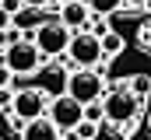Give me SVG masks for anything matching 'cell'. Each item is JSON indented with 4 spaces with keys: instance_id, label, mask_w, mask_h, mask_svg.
<instances>
[{
    "instance_id": "1",
    "label": "cell",
    "mask_w": 151,
    "mask_h": 140,
    "mask_svg": "<svg viewBox=\"0 0 151 140\" xmlns=\"http://www.w3.org/2000/svg\"><path fill=\"white\" fill-rule=\"evenodd\" d=\"M46 105H49V98H46L39 88H14V102H11V109H7V116H11V130L21 133L25 123L46 116Z\"/></svg>"
},
{
    "instance_id": "2",
    "label": "cell",
    "mask_w": 151,
    "mask_h": 140,
    "mask_svg": "<svg viewBox=\"0 0 151 140\" xmlns=\"http://www.w3.org/2000/svg\"><path fill=\"white\" fill-rule=\"evenodd\" d=\"M99 60H102L99 35H91V32H74L70 35V46L63 53V67L67 70H95Z\"/></svg>"
},
{
    "instance_id": "3",
    "label": "cell",
    "mask_w": 151,
    "mask_h": 140,
    "mask_svg": "<svg viewBox=\"0 0 151 140\" xmlns=\"http://www.w3.org/2000/svg\"><path fill=\"white\" fill-rule=\"evenodd\" d=\"M0 63H7V70H11L14 77H32V74L42 67V53L35 49L32 39H18V42H11V46L0 53Z\"/></svg>"
},
{
    "instance_id": "4",
    "label": "cell",
    "mask_w": 151,
    "mask_h": 140,
    "mask_svg": "<svg viewBox=\"0 0 151 140\" xmlns=\"http://www.w3.org/2000/svg\"><path fill=\"white\" fill-rule=\"evenodd\" d=\"M70 28H63L60 25V18H49L46 25H39L35 35H32V42H35V49L42 53V60H56V56H63L67 53V46H70Z\"/></svg>"
},
{
    "instance_id": "5",
    "label": "cell",
    "mask_w": 151,
    "mask_h": 140,
    "mask_svg": "<svg viewBox=\"0 0 151 140\" xmlns=\"http://www.w3.org/2000/svg\"><path fill=\"white\" fill-rule=\"evenodd\" d=\"M141 109H144V102H141L137 95H130L127 88H123V91H106V95H102V116H106L109 123H116V126L137 119Z\"/></svg>"
},
{
    "instance_id": "6",
    "label": "cell",
    "mask_w": 151,
    "mask_h": 140,
    "mask_svg": "<svg viewBox=\"0 0 151 140\" xmlns=\"http://www.w3.org/2000/svg\"><path fill=\"white\" fill-rule=\"evenodd\" d=\"M106 77L99 74V70H70V77H67V95L74 98V102L88 105V102H99L102 95H106Z\"/></svg>"
},
{
    "instance_id": "7",
    "label": "cell",
    "mask_w": 151,
    "mask_h": 140,
    "mask_svg": "<svg viewBox=\"0 0 151 140\" xmlns=\"http://www.w3.org/2000/svg\"><path fill=\"white\" fill-rule=\"evenodd\" d=\"M46 116L53 119V126L60 130V133H70L77 123L84 119V105L74 102L70 95H60V98H49V109H46Z\"/></svg>"
},
{
    "instance_id": "8",
    "label": "cell",
    "mask_w": 151,
    "mask_h": 140,
    "mask_svg": "<svg viewBox=\"0 0 151 140\" xmlns=\"http://www.w3.org/2000/svg\"><path fill=\"white\" fill-rule=\"evenodd\" d=\"M39 74V91L46 95V98H60V95H67V77H70V70L63 67V63H56V60H42V67L35 70Z\"/></svg>"
},
{
    "instance_id": "9",
    "label": "cell",
    "mask_w": 151,
    "mask_h": 140,
    "mask_svg": "<svg viewBox=\"0 0 151 140\" xmlns=\"http://www.w3.org/2000/svg\"><path fill=\"white\" fill-rule=\"evenodd\" d=\"M49 18H56V14H46V7H32V4H25L21 11L11 14V28H18L21 39H32L35 28H39V25H46Z\"/></svg>"
},
{
    "instance_id": "10",
    "label": "cell",
    "mask_w": 151,
    "mask_h": 140,
    "mask_svg": "<svg viewBox=\"0 0 151 140\" xmlns=\"http://www.w3.org/2000/svg\"><path fill=\"white\" fill-rule=\"evenodd\" d=\"M88 4L84 0H67V4H60V11H56V18H60V25L63 28H70V32H84V25H88Z\"/></svg>"
},
{
    "instance_id": "11",
    "label": "cell",
    "mask_w": 151,
    "mask_h": 140,
    "mask_svg": "<svg viewBox=\"0 0 151 140\" xmlns=\"http://www.w3.org/2000/svg\"><path fill=\"white\" fill-rule=\"evenodd\" d=\"M21 140H60V130L53 126L49 116H39V119L21 126Z\"/></svg>"
},
{
    "instance_id": "12",
    "label": "cell",
    "mask_w": 151,
    "mask_h": 140,
    "mask_svg": "<svg viewBox=\"0 0 151 140\" xmlns=\"http://www.w3.org/2000/svg\"><path fill=\"white\" fill-rule=\"evenodd\" d=\"M99 42H102V56H106V60H116V56L123 53V46H127V39H123L119 32H113V28L102 35Z\"/></svg>"
},
{
    "instance_id": "13",
    "label": "cell",
    "mask_w": 151,
    "mask_h": 140,
    "mask_svg": "<svg viewBox=\"0 0 151 140\" xmlns=\"http://www.w3.org/2000/svg\"><path fill=\"white\" fill-rule=\"evenodd\" d=\"M127 91L137 95L141 102H148V95H151V77H148V74H134V77H127Z\"/></svg>"
},
{
    "instance_id": "14",
    "label": "cell",
    "mask_w": 151,
    "mask_h": 140,
    "mask_svg": "<svg viewBox=\"0 0 151 140\" xmlns=\"http://www.w3.org/2000/svg\"><path fill=\"white\" fill-rule=\"evenodd\" d=\"M91 14H102V18H113L116 11L123 7V0H84Z\"/></svg>"
},
{
    "instance_id": "15",
    "label": "cell",
    "mask_w": 151,
    "mask_h": 140,
    "mask_svg": "<svg viewBox=\"0 0 151 140\" xmlns=\"http://www.w3.org/2000/svg\"><path fill=\"white\" fill-rule=\"evenodd\" d=\"M70 137H74V140H99V123H91V119H81L74 130H70Z\"/></svg>"
},
{
    "instance_id": "16",
    "label": "cell",
    "mask_w": 151,
    "mask_h": 140,
    "mask_svg": "<svg viewBox=\"0 0 151 140\" xmlns=\"http://www.w3.org/2000/svg\"><path fill=\"white\" fill-rule=\"evenodd\" d=\"M84 32H91V35H99V39H102V35L109 32V25H106V18H102V14H88V25H84Z\"/></svg>"
},
{
    "instance_id": "17",
    "label": "cell",
    "mask_w": 151,
    "mask_h": 140,
    "mask_svg": "<svg viewBox=\"0 0 151 140\" xmlns=\"http://www.w3.org/2000/svg\"><path fill=\"white\" fill-rule=\"evenodd\" d=\"M84 119H91V123H102V119H106V116H102V98L84 105Z\"/></svg>"
},
{
    "instance_id": "18",
    "label": "cell",
    "mask_w": 151,
    "mask_h": 140,
    "mask_svg": "<svg viewBox=\"0 0 151 140\" xmlns=\"http://www.w3.org/2000/svg\"><path fill=\"white\" fill-rule=\"evenodd\" d=\"M11 102H14V88H0V109L7 112V109H11Z\"/></svg>"
},
{
    "instance_id": "19",
    "label": "cell",
    "mask_w": 151,
    "mask_h": 140,
    "mask_svg": "<svg viewBox=\"0 0 151 140\" xmlns=\"http://www.w3.org/2000/svg\"><path fill=\"white\" fill-rule=\"evenodd\" d=\"M11 133H14V130H11V116L0 109V137H11Z\"/></svg>"
},
{
    "instance_id": "20",
    "label": "cell",
    "mask_w": 151,
    "mask_h": 140,
    "mask_svg": "<svg viewBox=\"0 0 151 140\" xmlns=\"http://www.w3.org/2000/svg\"><path fill=\"white\" fill-rule=\"evenodd\" d=\"M14 84V74L7 70V63H0V88H11Z\"/></svg>"
},
{
    "instance_id": "21",
    "label": "cell",
    "mask_w": 151,
    "mask_h": 140,
    "mask_svg": "<svg viewBox=\"0 0 151 140\" xmlns=\"http://www.w3.org/2000/svg\"><path fill=\"white\" fill-rule=\"evenodd\" d=\"M0 7H4L7 14H14V11H21L25 4H21V0H0Z\"/></svg>"
},
{
    "instance_id": "22",
    "label": "cell",
    "mask_w": 151,
    "mask_h": 140,
    "mask_svg": "<svg viewBox=\"0 0 151 140\" xmlns=\"http://www.w3.org/2000/svg\"><path fill=\"white\" fill-rule=\"evenodd\" d=\"M137 39H141V46H148V49H151V21L141 28V35H137Z\"/></svg>"
},
{
    "instance_id": "23",
    "label": "cell",
    "mask_w": 151,
    "mask_h": 140,
    "mask_svg": "<svg viewBox=\"0 0 151 140\" xmlns=\"http://www.w3.org/2000/svg\"><path fill=\"white\" fill-rule=\"evenodd\" d=\"M0 28H11V14H7L4 7H0Z\"/></svg>"
},
{
    "instance_id": "24",
    "label": "cell",
    "mask_w": 151,
    "mask_h": 140,
    "mask_svg": "<svg viewBox=\"0 0 151 140\" xmlns=\"http://www.w3.org/2000/svg\"><path fill=\"white\" fill-rule=\"evenodd\" d=\"M21 4H32V7H49L53 0H21Z\"/></svg>"
},
{
    "instance_id": "25",
    "label": "cell",
    "mask_w": 151,
    "mask_h": 140,
    "mask_svg": "<svg viewBox=\"0 0 151 140\" xmlns=\"http://www.w3.org/2000/svg\"><path fill=\"white\" fill-rule=\"evenodd\" d=\"M123 4H127V7H134V11H141V7H144V0H123Z\"/></svg>"
},
{
    "instance_id": "26",
    "label": "cell",
    "mask_w": 151,
    "mask_h": 140,
    "mask_svg": "<svg viewBox=\"0 0 151 140\" xmlns=\"http://www.w3.org/2000/svg\"><path fill=\"white\" fill-rule=\"evenodd\" d=\"M144 11H148V14H151V0H144Z\"/></svg>"
},
{
    "instance_id": "27",
    "label": "cell",
    "mask_w": 151,
    "mask_h": 140,
    "mask_svg": "<svg viewBox=\"0 0 151 140\" xmlns=\"http://www.w3.org/2000/svg\"><path fill=\"white\" fill-rule=\"evenodd\" d=\"M60 140H74V137H70V133H67V137H63V133H60Z\"/></svg>"
},
{
    "instance_id": "28",
    "label": "cell",
    "mask_w": 151,
    "mask_h": 140,
    "mask_svg": "<svg viewBox=\"0 0 151 140\" xmlns=\"http://www.w3.org/2000/svg\"><path fill=\"white\" fill-rule=\"evenodd\" d=\"M148 130H151V112H148Z\"/></svg>"
},
{
    "instance_id": "29",
    "label": "cell",
    "mask_w": 151,
    "mask_h": 140,
    "mask_svg": "<svg viewBox=\"0 0 151 140\" xmlns=\"http://www.w3.org/2000/svg\"><path fill=\"white\" fill-rule=\"evenodd\" d=\"M53 4H67V0H53Z\"/></svg>"
}]
</instances>
